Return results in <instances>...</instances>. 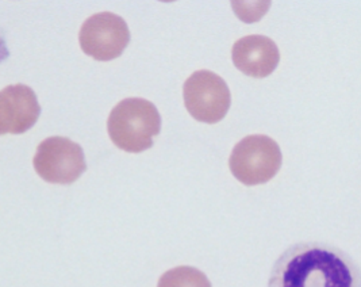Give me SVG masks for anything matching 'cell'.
<instances>
[{
  "label": "cell",
  "instance_id": "9",
  "mask_svg": "<svg viewBox=\"0 0 361 287\" xmlns=\"http://www.w3.org/2000/svg\"><path fill=\"white\" fill-rule=\"evenodd\" d=\"M157 287H212V283L202 271L180 266L164 272Z\"/></svg>",
  "mask_w": 361,
  "mask_h": 287
},
{
  "label": "cell",
  "instance_id": "1",
  "mask_svg": "<svg viewBox=\"0 0 361 287\" xmlns=\"http://www.w3.org/2000/svg\"><path fill=\"white\" fill-rule=\"evenodd\" d=\"M268 287H361V270L341 248L317 241L298 243L278 257Z\"/></svg>",
  "mask_w": 361,
  "mask_h": 287
},
{
  "label": "cell",
  "instance_id": "4",
  "mask_svg": "<svg viewBox=\"0 0 361 287\" xmlns=\"http://www.w3.org/2000/svg\"><path fill=\"white\" fill-rule=\"evenodd\" d=\"M183 97L188 113L204 123H216L225 118L231 103L229 85L207 69L194 72L185 80Z\"/></svg>",
  "mask_w": 361,
  "mask_h": 287
},
{
  "label": "cell",
  "instance_id": "7",
  "mask_svg": "<svg viewBox=\"0 0 361 287\" xmlns=\"http://www.w3.org/2000/svg\"><path fill=\"white\" fill-rule=\"evenodd\" d=\"M41 114L37 95L25 85H7L0 94V133L22 135L32 129Z\"/></svg>",
  "mask_w": 361,
  "mask_h": 287
},
{
  "label": "cell",
  "instance_id": "2",
  "mask_svg": "<svg viewBox=\"0 0 361 287\" xmlns=\"http://www.w3.org/2000/svg\"><path fill=\"white\" fill-rule=\"evenodd\" d=\"M161 117L152 102L128 98L111 110L107 130L115 145L129 153H141L153 147V138L160 133Z\"/></svg>",
  "mask_w": 361,
  "mask_h": 287
},
{
  "label": "cell",
  "instance_id": "3",
  "mask_svg": "<svg viewBox=\"0 0 361 287\" xmlns=\"http://www.w3.org/2000/svg\"><path fill=\"white\" fill-rule=\"evenodd\" d=\"M283 156L278 142L263 135L243 138L230 154L229 167L234 178L245 186L269 182L279 172Z\"/></svg>",
  "mask_w": 361,
  "mask_h": 287
},
{
  "label": "cell",
  "instance_id": "5",
  "mask_svg": "<svg viewBox=\"0 0 361 287\" xmlns=\"http://www.w3.org/2000/svg\"><path fill=\"white\" fill-rule=\"evenodd\" d=\"M34 169L48 183L71 185L87 169L82 148L66 137L44 140L34 156Z\"/></svg>",
  "mask_w": 361,
  "mask_h": 287
},
{
  "label": "cell",
  "instance_id": "6",
  "mask_svg": "<svg viewBox=\"0 0 361 287\" xmlns=\"http://www.w3.org/2000/svg\"><path fill=\"white\" fill-rule=\"evenodd\" d=\"M79 42L87 56L98 61H110L126 49L130 42V32L123 18L104 11L82 23Z\"/></svg>",
  "mask_w": 361,
  "mask_h": 287
},
{
  "label": "cell",
  "instance_id": "8",
  "mask_svg": "<svg viewBox=\"0 0 361 287\" xmlns=\"http://www.w3.org/2000/svg\"><path fill=\"white\" fill-rule=\"evenodd\" d=\"M233 64L247 76L264 79L279 64L278 45L265 35H247L240 38L231 49Z\"/></svg>",
  "mask_w": 361,
  "mask_h": 287
}]
</instances>
